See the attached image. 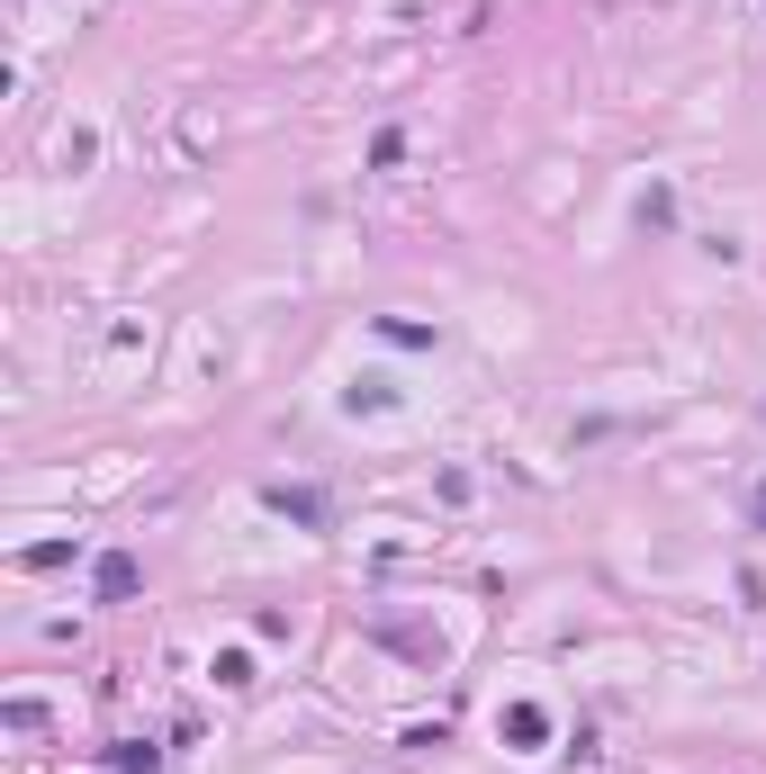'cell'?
<instances>
[{
    "label": "cell",
    "mask_w": 766,
    "mask_h": 774,
    "mask_svg": "<svg viewBox=\"0 0 766 774\" xmlns=\"http://www.w3.org/2000/svg\"><path fill=\"white\" fill-rule=\"evenodd\" d=\"M270 505H280L289 523H325V496H307V486H270Z\"/></svg>",
    "instance_id": "3957f363"
},
{
    "label": "cell",
    "mask_w": 766,
    "mask_h": 774,
    "mask_svg": "<svg viewBox=\"0 0 766 774\" xmlns=\"http://www.w3.org/2000/svg\"><path fill=\"white\" fill-rule=\"evenodd\" d=\"M757 523H766V486H757Z\"/></svg>",
    "instance_id": "5b68a950"
},
{
    "label": "cell",
    "mask_w": 766,
    "mask_h": 774,
    "mask_svg": "<svg viewBox=\"0 0 766 774\" xmlns=\"http://www.w3.org/2000/svg\"><path fill=\"white\" fill-rule=\"evenodd\" d=\"M91 586H100V603H126L135 586H145V568H135V558H126V549H109V558H100V568H91Z\"/></svg>",
    "instance_id": "6da1fadb"
},
{
    "label": "cell",
    "mask_w": 766,
    "mask_h": 774,
    "mask_svg": "<svg viewBox=\"0 0 766 774\" xmlns=\"http://www.w3.org/2000/svg\"><path fill=\"white\" fill-rule=\"evenodd\" d=\"M505 739L514 747H541L550 739V712H541V702H505Z\"/></svg>",
    "instance_id": "7a4b0ae2"
},
{
    "label": "cell",
    "mask_w": 766,
    "mask_h": 774,
    "mask_svg": "<svg viewBox=\"0 0 766 774\" xmlns=\"http://www.w3.org/2000/svg\"><path fill=\"white\" fill-rule=\"evenodd\" d=\"M154 756H163V747H145V739H126V747H109V765H126V774H154Z\"/></svg>",
    "instance_id": "277c9868"
}]
</instances>
